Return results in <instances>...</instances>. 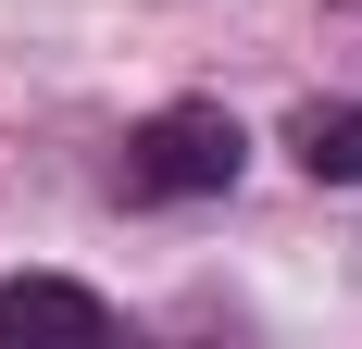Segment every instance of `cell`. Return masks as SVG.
I'll return each instance as SVG.
<instances>
[{"instance_id": "1", "label": "cell", "mask_w": 362, "mask_h": 349, "mask_svg": "<svg viewBox=\"0 0 362 349\" xmlns=\"http://www.w3.org/2000/svg\"><path fill=\"white\" fill-rule=\"evenodd\" d=\"M238 162H250L238 112H225V100H175V112H150L138 138H125L112 187H125L138 212H163V200H225V187H238Z\"/></svg>"}, {"instance_id": "2", "label": "cell", "mask_w": 362, "mask_h": 349, "mask_svg": "<svg viewBox=\"0 0 362 349\" xmlns=\"http://www.w3.org/2000/svg\"><path fill=\"white\" fill-rule=\"evenodd\" d=\"M0 337H112V300H88L63 275H13L0 287Z\"/></svg>"}, {"instance_id": "3", "label": "cell", "mask_w": 362, "mask_h": 349, "mask_svg": "<svg viewBox=\"0 0 362 349\" xmlns=\"http://www.w3.org/2000/svg\"><path fill=\"white\" fill-rule=\"evenodd\" d=\"M288 150H300L313 187H362V112H350V100H313V112L288 125Z\"/></svg>"}]
</instances>
